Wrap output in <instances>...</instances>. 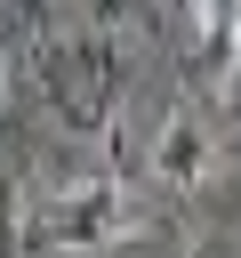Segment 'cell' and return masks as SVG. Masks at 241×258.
<instances>
[{
	"instance_id": "obj_2",
	"label": "cell",
	"mask_w": 241,
	"mask_h": 258,
	"mask_svg": "<svg viewBox=\"0 0 241 258\" xmlns=\"http://www.w3.org/2000/svg\"><path fill=\"white\" fill-rule=\"evenodd\" d=\"M48 89L64 97V113H72L80 129H96V121H104V105H112V89H120L112 32H80V40H64V48L48 56Z\"/></svg>"
},
{
	"instance_id": "obj_3",
	"label": "cell",
	"mask_w": 241,
	"mask_h": 258,
	"mask_svg": "<svg viewBox=\"0 0 241 258\" xmlns=\"http://www.w3.org/2000/svg\"><path fill=\"white\" fill-rule=\"evenodd\" d=\"M209 169H217V145H209V129H201L193 113H169V121H161V137H153V177H161L169 194H193Z\"/></svg>"
},
{
	"instance_id": "obj_1",
	"label": "cell",
	"mask_w": 241,
	"mask_h": 258,
	"mask_svg": "<svg viewBox=\"0 0 241 258\" xmlns=\"http://www.w3.org/2000/svg\"><path fill=\"white\" fill-rule=\"evenodd\" d=\"M129 234H137V194L120 177H80V185H64L32 210L40 250H120Z\"/></svg>"
},
{
	"instance_id": "obj_4",
	"label": "cell",
	"mask_w": 241,
	"mask_h": 258,
	"mask_svg": "<svg viewBox=\"0 0 241 258\" xmlns=\"http://www.w3.org/2000/svg\"><path fill=\"white\" fill-rule=\"evenodd\" d=\"M193 8V32L209 40V48H233V32H241V0H185Z\"/></svg>"
}]
</instances>
